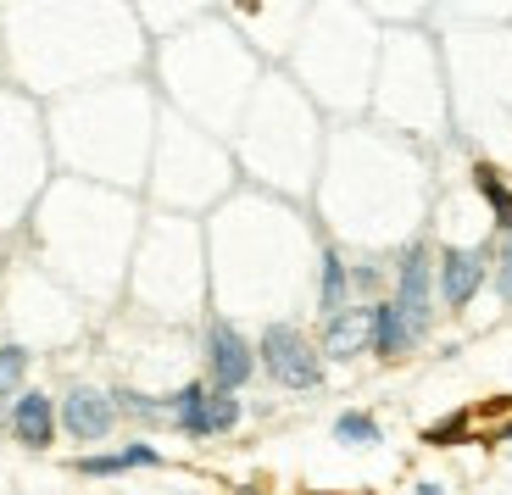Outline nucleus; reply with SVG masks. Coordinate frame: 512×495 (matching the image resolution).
I'll return each mask as SVG.
<instances>
[{"label": "nucleus", "mask_w": 512, "mask_h": 495, "mask_svg": "<svg viewBox=\"0 0 512 495\" xmlns=\"http://www.w3.org/2000/svg\"><path fill=\"white\" fill-rule=\"evenodd\" d=\"M240 395H229V390H212L206 395V418H201V440H212V434H229V429H240Z\"/></svg>", "instance_id": "nucleus-12"}, {"label": "nucleus", "mask_w": 512, "mask_h": 495, "mask_svg": "<svg viewBox=\"0 0 512 495\" xmlns=\"http://www.w3.org/2000/svg\"><path fill=\"white\" fill-rule=\"evenodd\" d=\"M474 190L485 195L490 217H496V229L512 234V184H507V178H501L490 162H474Z\"/></svg>", "instance_id": "nucleus-11"}, {"label": "nucleus", "mask_w": 512, "mask_h": 495, "mask_svg": "<svg viewBox=\"0 0 512 495\" xmlns=\"http://www.w3.org/2000/svg\"><path fill=\"white\" fill-rule=\"evenodd\" d=\"M6 401H17V395H12V390H0V407H6Z\"/></svg>", "instance_id": "nucleus-19"}, {"label": "nucleus", "mask_w": 512, "mask_h": 495, "mask_svg": "<svg viewBox=\"0 0 512 495\" xmlns=\"http://www.w3.org/2000/svg\"><path fill=\"white\" fill-rule=\"evenodd\" d=\"M28 345H0V390H12L17 395V384H23V373H28Z\"/></svg>", "instance_id": "nucleus-15"}, {"label": "nucleus", "mask_w": 512, "mask_h": 495, "mask_svg": "<svg viewBox=\"0 0 512 495\" xmlns=\"http://www.w3.org/2000/svg\"><path fill=\"white\" fill-rule=\"evenodd\" d=\"M6 423H12L17 445H28V451H45V445L56 440V401H51L45 390H17Z\"/></svg>", "instance_id": "nucleus-6"}, {"label": "nucleus", "mask_w": 512, "mask_h": 495, "mask_svg": "<svg viewBox=\"0 0 512 495\" xmlns=\"http://www.w3.org/2000/svg\"><path fill=\"white\" fill-rule=\"evenodd\" d=\"M412 345H418V340H412V329L396 318V306L373 301V356H379V362H401Z\"/></svg>", "instance_id": "nucleus-10"}, {"label": "nucleus", "mask_w": 512, "mask_h": 495, "mask_svg": "<svg viewBox=\"0 0 512 495\" xmlns=\"http://www.w3.org/2000/svg\"><path fill=\"white\" fill-rule=\"evenodd\" d=\"M418 495H451L446 484H418Z\"/></svg>", "instance_id": "nucleus-18"}, {"label": "nucleus", "mask_w": 512, "mask_h": 495, "mask_svg": "<svg viewBox=\"0 0 512 495\" xmlns=\"http://www.w3.org/2000/svg\"><path fill=\"white\" fill-rule=\"evenodd\" d=\"M56 418H62V429L73 434L78 445H101L117 423V407H112V395L95 390V384H73V390L56 401Z\"/></svg>", "instance_id": "nucleus-5"}, {"label": "nucleus", "mask_w": 512, "mask_h": 495, "mask_svg": "<svg viewBox=\"0 0 512 495\" xmlns=\"http://www.w3.org/2000/svg\"><path fill=\"white\" fill-rule=\"evenodd\" d=\"M307 495H340V490H307Z\"/></svg>", "instance_id": "nucleus-20"}, {"label": "nucleus", "mask_w": 512, "mask_h": 495, "mask_svg": "<svg viewBox=\"0 0 512 495\" xmlns=\"http://www.w3.org/2000/svg\"><path fill=\"white\" fill-rule=\"evenodd\" d=\"M496 290H501V301H512V234H507V245H501V256H496Z\"/></svg>", "instance_id": "nucleus-17"}, {"label": "nucleus", "mask_w": 512, "mask_h": 495, "mask_svg": "<svg viewBox=\"0 0 512 495\" xmlns=\"http://www.w3.org/2000/svg\"><path fill=\"white\" fill-rule=\"evenodd\" d=\"M490 279V251H479V245H446V251L435 256V295L440 306H451V312H462V306L479 295V284Z\"/></svg>", "instance_id": "nucleus-4"}, {"label": "nucleus", "mask_w": 512, "mask_h": 495, "mask_svg": "<svg viewBox=\"0 0 512 495\" xmlns=\"http://www.w3.org/2000/svg\"><path fill=\"white\" fill-rule=\"evenodd\" d=\"M162 462V451H156L151 440H128L123 451H95V457H78L73 473H84V479H112V473H128V468H156Z\"/></svg>", "instance_id": "nucleus-8"}, {"label": "nucleus", "mask_w": 512, "mask_h": 495, "mask_svg": "<svg viewBox=\"0 0 512 495\" xmlns=\"http://www.w3.org/2000/svg\"><path fill=\"white\" fill-rule=\"evenodd\" d=\"M256 368H268L273 384L284 390H318L323 384V351L295 323H268L256 340Z\"/></svg>", "instance_id": "nucleus-1"}, {"label": "nucleus", "mask_w": 512, "mask_h": 495, "mask_svg": "<svg viewBox=\"0 0 512 495\" xmlns=\"http://www.w3.org/2000/svg\"><path fill=\"white\" fill-rule=\"evenodd\" d=\"M462 434H468V412H451V418L435 423L423 440H429V445H451V440H462Z\"/></svg>", "instance_id": "nucleus-16"}, {"label": "nucleus", "mask_w": 512, "mask_h": 495, "mask_svg": "<svg viewBox=\"0 0 512 495\" xmlns=\"http://www.w3.org/2000/svg\"><path fill=\"white\" fill-rule=\"evenodd\" d=\"M112 407H117V418H134V423H167V401L140 395V390H117Z\"/></svg>", "instance_id": "nucleus-14"}, {"label": "nucleus", "mask_w": 512, "mask_h": 495, "mask_svg": "<svg viewBox=\"0 0 512 495\" xmlns=\"http://www.w3.org/2000/svg\"><path fill=\"white\" fill-rule=\"evenodd\" d=\"M390 306H396V318L412 329V340L429 334V323H435V251H429L423 240H412L407 251L396 256Z\"/></svg>", "instance_id": "nucleus-2"}, {"label": "nucleus", "mask_w": 512, "mask_h": 495, "mask_svg": "<svg viewBox=\"0 0 512 495\" xmlns=\"http://www.w3.org/2000/svg\"><path fill=\"white\" fill-rule=\"evenodd\" d=\"M362 351H373V306L351 301L334 323H323V356L329 362H351Z\"/></svg>", "instance_id": "nucleus-7"}, {"label": "nucleus", "mask_w": 512, "mask_h": 495, "mask_svg": "<svg viewBox=\"0 0 512 495\" xmlns=\"http://www.w3.org/2000/svg\"><path fill=\"white\" fill-rule=\"evenodd\" d=\"M334 440L351 445V451H368V445L384 440V429L373 423V412H340V418H334Z\"/></svg>", "instance_id": "nucleus-13"}, {"label": "nucleus", "mask_w": 512, "mask_h": 495, "mask_svg": "<svg viewBox=\"0 0 512 495\" xmlns=\"http://www.w3.org/2000/svg\"><path fill=\"white\" fill-rule=\"evenodd\" d=\"M346 306H351V267H346V256L329 245L323 262H318V318L334 323Z\"/></svg>", "instance_id": "nucleus-9"}, {"label": "nucleus", "mask_w": 512, "mask_h": 495, "mask_svg": "<svg viewBox=\"0 0 512 495\" xmlns=\"http://www.w3.org/2000/svg\"><path fill=\"white\" fill-rule=\"evenodd\" d=\"M251 373H256V345L229 318H212L206 323V384L240 395V384H251Z\"/></svg>", "instance_id": "nucleus-3"}]
</instances>
